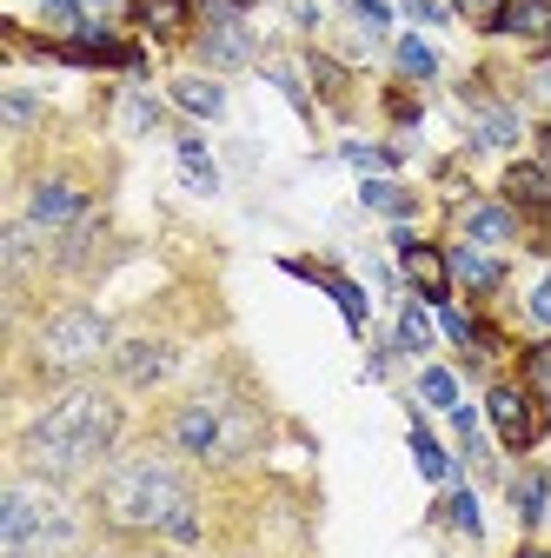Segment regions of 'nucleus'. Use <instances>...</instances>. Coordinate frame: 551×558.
<instances>
[{"label":"nucleus","instance_id":"nucleus-1","mask_svg":"<svg viewBox=\"0 0 551 558\" xmlns=\"http://www.w3.org/2000/svg\"><path fill=\"white\" fill-rule=\"evenodd\" d=\"M113 439H120V399L94 392V386H74L21 433V465L34 478H74V472L100 465L113 452Z\"/></svg>","mask_w":551,"mask_h":558},{"label":"nucleus","instance_id":"nucleus-2","mask_svg":"<svg viewBox=\"0 0 551 558\" xmlns=\"http://www.w3.org/2000/svg\"><path fill=\"white\" fill-rule=\"evenodd\" d=\"M186 506H193V493L167 459H120L100 478V512L120 532H167Z\"/></svg>","mask_w":551,"mask_h":558},{"label":"nucleus","instance_id":"nucleus-3","mask_svg":"<svg viewBox=\"0 0 551 558\" xmlns=\"http://www.w3.org/2000/svg\"><path fill=\"white\" fill-rule=\"evenodd\" d=\"M0 545H8V558H66L81 545V519L40 485H8L0 493Z\"/></svg>","mask_w":551,"mask_h":558},{"label":"nucleus","instance_id":"nucleus-4","mask_svg":"<svg viewBox=\"0 0 551 558\" xmlns=\"http://www.w3.org/2000/svg\"><path fill=\"white\" fill-rule=\"evenodd\" d=\"M173 446L186 459H240L253 446V418L226 412L220 399H193V405L173 412Z\"/></svg>","mask_w":551,"mask_h":558},{"label":"nucleus","instance_id":"nucleus-5","mask_svg":"<svg viewBox=\"0 0 551 558\" xmlns=\"http://www.w3.org/2000/svg\"><path fill=\"white\" fill-rule=\"evenodd\" d=\"M107 345H113V326H107V313H94V306H66V313H53V319L40 326V360H47L53 373H87Z\"/></svg>","mask_w":551,"mask_h":558},{"label":"nucleus","instance_id":"nucleus-6","mask_svg":"<svg viewBox=\"0 0 551 558\" xmlns=\"http://www.w3.org/2000/svg\"><path fill=\"white\" fill-rule=\"evenodd\" d=\"M486 412H492V426H499V439H505L512 452H531V446H538V433H544L538 405H531V399H525L518 386H492Z\"/></svg>","mask_w":551,"mask_h":558},{"label":"nucleus","instance_id":"nucleus-7","mask_svg":"<svg viewBox=\"0 0 551 558\" xmlns=\"http://www.w3.org/2000/svg\"><path fill=\"white\" fill-rule=\"evenodd\" d=\"M173 366H180V353H173L167 339H126L120 353H113V379L133 386V392H140V386H160Z\"/></svg>","mask_w":551,"mask_h":558},{"label":"nucleus","instance_id":"nucleus-8","mask_svg":"<svg viewBox=\"0 0 551 558\" xmlns=\"http://www.w3.org/2000/svg\"><path fill=\"white\" fill-rule=\"evenodd\" d=\"M27 220H34L40 233H66V227L87 220V193L66 186V180H40V186L27 193Z\"/></svg>","mask_w":551,"mask_h":558},{"label":"nucleus","instance_id":"nucleus-9","mask_svg":"<svg viewBox=\"0 0 551 558\" xmlns=\"http://www.w3.org/2000/svg\"><path fill=\"white\" fill-rule=\"evenodd\" d=\"M392 246H399V259H405V272H412V287H419V300H426V306H445L452 259H445V253H432V246H419L412 233H392Z\"/></svg>","mask_w":551,"mask_h":558},{"label":"nucleus","instance_id":"nucleus-10","mask_svg":"<svg viewBox=\"0 0 551 558\" xmlns=\"http://www.w3.org/2000/svg\"><path fill=\"white\" fill-rule=\"evenodd\" d=\"M465 233H472V246H505L518 233V220H512V206L478 199V206H465Z\"/></svg>","mask_w":551,"mask_h":558},{"label":"nucleus","instance_id":"nucleus-11","mask_svg":"<svg viewBox=\"0 0 551 558\" xmlns=\"http://www.w3.org/2000/svg\"><path fill=\"white\" fill-rule=\"evenodd\" d=\"M173 107H186L193 120H220L226 113V87L206 81V74H180L173 81Z\"/></svg>","mask_w":551,"mask_h":558},{"label":"nucleus","instance_id":"nucleus-12","mask_svg":"<svg viewBox=\"0 0 551 558\" xmlns=\"http://www.w3.org/2000/svg\"><path fill=\"white\" fill-rule=\"evenodd\" d=\"M505 199H512V206H538V214H551V173H544L538 160L505 167Z\"/></svg>","mask_w":551,"mask_h":558},{"label":"nucleus","instance_id":"nucleus-13","mask_svg":"<svg viewBox=\"0 0 551 558\" xmlns=\"http://www.w3.org/2000/svg\"><path fill=\"white\" fill-rule=\"evenodd\" d=\"M173 154H180V173H186L193 193H220V167H213V154H206V140H199V133H180V140H173Z\"/></svg>","mask_w":551,"mask_h":558},{"label":"nucleus","instance_id":"nucleus-14","mask_svg":"<svg viewBox=\"0 0 551 558\" xmlns=\"http://www.w3.org/2000/svg\"><path fill=\"white\" fill-rule=\"evenodd\" d=\"M199 60H206V66H246V60H253L246 27H206V34H199Z\"/></svg>","mask_w":551,"mask_h":558},{"label":"nucleus","instance_id":"nucleus-15","mask_svg":"<svg viewBox=\"0 0 551 558\" xmlns=\"http://www.w3.org/2000/svg\"><path fill=\"white\" fill-rule=\"evenodd\" d=\"M512 506H518V525H525V532L551 519V478H544L538 465H531V472H525V478L512 485Z\"/></svg>","mask_w":551,"mask_h":558},{"label":"nucleus","instance_id":"nucleus-16","mask_svg":"<svg viewBox=\"0 0 551 558\" xmlns=\"http://www.w3.org/2000/svg\"><path fill=\"white\" fill-rule=\"evenodd\" d=\"M452 279H465L472 293H492L499 279H505V266H499L492 253H478V246H458V253H452Z\"/></svg>","mask_w":551,"mask_h":558},{"label":"nucleus","instance_id":"nucleus-17","mask_svg":"<svg viewBox=\"0 0 551 558\" xmlns=\"http://www.w3.org/2000/svg\"><path fill=\"white\" fill-rule=\"evenodd\" d=\"M412 459H419V478H432V485H452V472H458L452 452H445L426 426H412Z\"/></svg>","mask_w":551,"mask_h":558},{"label":"nucleus","instance_id":"nucleus-18","mask_svg":"<svg viewBox=\"0 0 551 558\" xmlns=\"http://www.w3.org/2000/svg\"><path fill=\"white\" fill-rule=\"evenodd\" d=\"M359 199L372 206V214H385V220H405V214H412V193H405V186H392V180H366V186H359Z\"/></svg>","mask_w":551,"mask_h":558},{"label":"nucleus","instance_id":"nucleus-19","mask_svg":"<svg viewBox=\"0 0 551 558\" xmlns=\"http://www.w3.org/2000/svg\"><path fill=\"white\" fill-rule=\"evenodd\" d=\"M544 27H551V0H512L499 21V34H544Z\"/></svg>","mask_w":551,"mask_h":558},{"label":"nucleus","instance_id":"nucleus-20","mask_svg":"<svg viewBox=\"0 0 551 558\" xmlns=\"http://www.w3.org/2000/svg\"><path fill=\"white\" fill-rule=\"evenodd\" d=\"M399 345L405 353H432V319H426V300H412L399 313Z\"/></svg>","mask_w":551,"mask_h":558},{"label":"nucleus","instance_id":"nucleus-21","mask_svg":"<svg viewBox=\"0 0 551 558\" xmlns=\"http://www.w3.org/2000/svg\"><path fill=\"white\" fill-rule=\"evenodd\" d=\"M518 140V113L512 107H486L478 113V147H512Z\"/></svg>","mask_w":551,"mask_h":558},{"label":"nucleus","instance_id":"nucleus-22","mask_svg":"<svg viewBox=\"0 0 551 558\" xmlns=\"http://www.w3.org/2000/svg\"><path fill=\"white\" fill-rule=\"evenodd\" d=\"M445 519H452V532H465V538H478V532H486V519H478V493H465V485H452Z\"/></svg>","mask_w":551,"mask_h":558},{"label":"nucleus","instance_id":"nucleus-23","mask_svg":"<svg viewBox=\"0 0 551 558\" xmlns=\"http://www.w3.org/2000/svg\"><path fill=\"white\" fill-rule=\"evenodd\" d=\"M399 66H405L412 81H432V74H439V53H432L419 34H405V40H399Z\"/></svg>","mask_w":551,"mask_h":558},{"label":"nucleus","instance_id":"nucleus-24","mask_svg":"<svg viewBox=\"0 0 551 558\" xmlns=\"http://www.w3.org/2000/svg\"><path fill=\"white\" fill-rule=\"evenodd\" d=\"M419 399L439 405V412H452V405H458V379H452L445 366H426V373H419Z\"/></svg>","mask_w":551,"mask_h":558},{"label":"nucleus","instance_id":"nucleus-25","mask_svg":"<svg viewBox=\"0 0 551 558\" xmlns=\"http://www.w3.org/2000/svg\"><path fill=\"white\" fill-rule=\"evenodd\" d=\"M140 21H147V27H154L160 40H173V34L186 27V0H154V8H147Z\"/></svg>","mask_w":551,"mask_h":558},{"label":"nucleus","instance_id":"nucleus-26","mask_svg":"<svg viewBox=\"0 0 551 558\" xmlns=\"http://www.w3.org/2000/svg\"><path fill=\"white\" fill-rule=\"evenodd\" d=\"M266 81H272V87H280V94H286V100H293L299 113L313 107V100H306V81H299V66H286V60H272V66H266Z\"/></svg>","mask_w":551,"mask_h":558},{"label":"nucleus","instance_id":"nucleus-27","mask_svg":"<svg viewBox=\"0 0 551 558\" xmlns=\"http://www.w3.org/2000/svg\"><path fill=\"white\" fill-rule=\"evenodd\" d=\"M346 160H353L366 180H372L379 167H399V154H392V147H366V140H353V147H346Z\"/></svg>","mask_w":551,"mask_h":558},{"label":"nucleus","instance_id":"nucleus-28","mask_svg":"<svg viewBox=\"0 0 551 558\" xmlns=\"http://www.w3.org/2000/svg\"><path fill=\"white\" fill-rule=\"evenodd\" d=\"M0 113H8V126L21 133V126H34V120H40V100H34L27 87H14V94H8V107H0Z\"/></svg>","mask_w":551,"mask_h":558},{"label":"nucleus","instance_id":"nucleus-29","mask_svg":"<svg viewBox=\"0 0 551 558\" xmlns=\"http://www.w3.org/2000/svg\"><path fill=\"white\" fill-rule=\"evenodd\" d=\"M458 14H465V21H478L486 34H499V21H505V0H458Z\"/></svg>","mask_w":551,"mask_h":558},{"label":"nucleus","instance_id":"nucleus-30","mask_svg":"<svg viewBox=\"0 0 551 558\" xmlns=\"http://www.w3.org/2000/svg\"><path fill=\"white\" fill-rule=\"evenodd\" d=\"M240 8H246V0H199V14L213 27H240Z\"/></svg>","mask_w":551,"mask_h":558},{"label":"nucleus","instance_id":"nucleus-31","mask_svg":"<svg viewBox=\"0 0 551 558\" xmlns=\"http://www.w3.org/2000/svg\"><path fill=\"white\" fill-rule=\"evenodd\" d=\"M525 373H531V386H544V392H551V339L525 353Z\"/></svg>","mask_w":551,"mask_h":558},{"label":"nucleus","instance_id":"nucleus-32","mask_svg":"<svg viewBox=\"0 0 551 558\" xmlns=\"http://www.w3.org/2000/svg\"><path fill=\"white\" fill-rule=\"evenodd\" d=\"M353 14H359L372 34H385V27H392V8H385V0H353Z\"/></svg>","mask_w":551,"mask_h":558},{"label":"nucleus","instance_id":"nucleus-33","mask_svg":"<svg viewBox=\"0 0 551 558\" xmlns=\"http://www.w3.org/2000/svg\"><path fill=\"white\" fill-rule=\"evenodd\" d=\"M525 313L538 319V326H551V272L538 279V287H531V300H525Z\"/></svg>","mask_w":551,"mask_h":558},{"label":"nucleus","instance_id":"nucleus-34","mask_svg":"<svg viewBox=\"0 0 551 558\" xmlns=\"http://www.w3.org/2000/svg\"><path fill=\"white\" fill-rule=\"evenodd\" d=\"M412 21H445V0H405Z\"/></svg>","mask_w":551,"mask_h":558},{"label":"nucleus","instance_id":"nucleus-35","mask_svg":"<svg viewBox=\"0 0 551 558\" xmlns=\"http://www.w3.org/2000/svg\"><path fill=\"white\" fill-rule=\"evenodd\" d=\"M538 94H551V60H544V66H538Z\"/></svg>","mask_w":551,"mask_h":558},{"label":"nucleus","instance_id":"nucleus-36","mask_svg":"<svg viewBox=\"0 0 551 558\" xmlns=\"http://www.w3.org/2000/svg\"><path fill=\"white\" fill-rule=\"evenodd\" d=\"M81 8H113V0H81Z\"/></svg>","mask_w":551,"mask_h":558}]
</instances>
